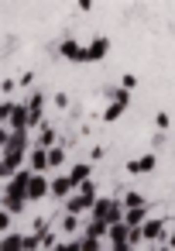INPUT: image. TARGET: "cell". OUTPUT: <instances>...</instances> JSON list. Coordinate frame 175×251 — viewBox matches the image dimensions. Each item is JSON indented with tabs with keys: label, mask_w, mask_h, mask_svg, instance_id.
<instances>
[{
	"label": "cell",
	"mask_w": 175,
	"mask_h": 251,
	"mask_svg": "<svg viewBox=\"0 0 175 251\" xmlns=\"http://www.w3.org/2000/svg\"><path fill=\"white\" fill-rule=\"evenodd\" d=\"M31 179H35V172H18L11 182H7V189H4V210L7 213H21L24 210V196H28V189H31Z\"/></svg>",
	"instance_id": "cell-1"
},
{
	"label": "cell",
	"mask_w": 175,
	"mask_h": 251,
	"mask_svg": "<svg viewBox=\"0 0 175 251\" xmlns=\"http://www.w3.org/2000/svg\"><path fill=\"white\" fill-rule=\"evenodd\" d=\"M93 220L113 227V224H124V210H120L117 200H107V196H103V200H96V206H93Z\"/></svg>",
	"instance_id": "cell-2"
},
{
	"label": "cell",
	"mask_w": 175,
	"mask_h": 251,
	"mask_svg": "<svg viewBox=\"0 0 175 251\" xmlns=\"http://www.w3.org/2000/svg\"><path fill=\"white\" fill-rule=\"evenodd\" d=\"M4 121L14 127V131H24V124L31 121V114H28V107H21V103H4Z\"/></svg>",
	"instance_id": "cell-3"
},
{
	"label": "cell",
	"mask_w": 175,
	"mask_h": 251,
	"mask_svg": "<svg viewBox=\"0 0 175 251\" xmlns=\"http://www.w3.org/2000/svg\"><path fill=\"white\" fill-rule=\"evenodd\" d=\"M86 206H96V189H93V182L79 186V193L69 200V213L76 217V213H79V210H86Z\"/></svg>",
	"instance_id": "cell-4"
},
{
	"label": "cell",
	"mask_w": 175,
	"mask_h": 251,
	"mask_svg": "<svg viewBox=\"0 0 175 251\" xmlns=\"http://www.w3.org/2000/svg\"><path fill=\"white\" fill-rule=\"evenodd\" d=\"M24 145H28V134L24 131H11L7 141H4V155H24Z\"/></svg>",
	"instance_id": "cell-5"
},
{
	"label": "cell",
	"mask_w": 175,
	"mask_h": 251,
	"mask_svg": "<svg viewBox=\"0 0 175 251\" xmlns=\"http://www.w3.org/2000/svg\"><path fill=\"white\" fill-rule=\"evenodd\" d=\"M48 193H52V182H48L45 176H35V179H31V189H28V196H31V200H45Z\"/></svg>",
	"instance_id": "cell-6"
},
{
	"label": "cell",
	"mask_w": 175,
	"mask_h": 251,
	"mask_svg": "<svg viewBox=\"0 0 175 251\" xmlns=\"http://www.w3.org/2000/svg\"><path fill=\"white\" fill-rule=\"evenodd\" d=\"M62 55L72 59V62H83V59H86V49H83L79 42H62Z\"/></svg>",
	"instance_id": "cell-7"
},
{
	"label": "cell",
	"mask_w": 175,
	"mask_h": 251,
	"mask_svg": "<svg viewBox=\"0 0 175 251\" xmlns=\"http://www.w3.org/2000/svg\"><path fill=\"white\" fill-rule=\"evenodd\" d=\"M69 182H72V186H86V182H89V165H86V162L72 165V172H69Z\"/></svg>",
	"instance_id": "cell-8"
},
{
	"label": "cell",
	"mask_w": 175,
	"mask_h": 251,
	"mask_svg": "<svg viewBox=\"0 0 175 251\" xmlns=\"http://www.w3.org/2000/svg\"><path fill=\"white\" fill-rule=\"evenodd\" d=\"M124 224H127L131 230H141V227L148 224V220H144V206H141V210H127V213H124Z\"/></svg>",
	"instance_id": "cell-9"
},
{
	"label": "cell",
	"mask_w": 175,
	"mask_h": 251,
	"mask_svg": "<svg viewBox=\"0 0 175 251\" xmlns=\"http://www.w3.org/2000/svg\"><path fill=\"white\" fill-rule=\"evenodd\" d=\"M107 49H110V42H107V38H96V42L86 49V59H103V55H107Z\"/></svg>",
	"instance_id": "cell-10"
},
{
	"label": "cell",
	"mask_w": 175,
	"mask_h": 251,
	"mask_svg": "<svg viewBox=\"0 0 175 251\" xmlns=\"http://www.w3.org/2000/svg\"><path fill=\"white\" fill-rule=\"evenodd\" d=\"M52 141H55V131H52L48 124H42V131H38V148H42V151H45V148L52 151Z\"/></svg>",
	"instance_id": "cell-11"
},
{
	"label": "cell",
	"mask_w": 175,
	"mask_h": 251,
	"mask_svg": "<svg viewBox=\"0 0 175 251\" xmlns=\"http://www.w3.org/2000/svg\"><path fill=\"white\" fill-rule=\"evenodd\" d=\"M42 169H48V151L35 148L31 151V172H42Z\"/></svg>",
	"instance_id": "cell-12"
},
{
	"label": "cell",
	"mask_w": 175,
	"mask_h": 251,
	"mask_svg": "<svg viewBox=\"0 0 175 251\" xmlns=\"http://www.w3.org/2000/svg\"><path fill=\"white\" fill-rule=\"evenodd\" d=\"M4 251H24V237L21 234H4Z\"/></svg>",
	"instance_id": "cell-13"
},
{
	"label": "cell",
	"mask_w": 175,
	"mask_h": 251,
	"mask_svg": "<svg viewBox=\"0 0 175 251\" xmlns=\"http://www.w3.org/2000/svg\"><path fill=\"white\" fill-rule=\"evenodd\" d=\"M69 189H76V186L69 182V176H62V179L52 182V196H69Z\"/></svg>",
	"instance_id": "cell-14"
},
{
	"label": "cell",
	"mask_w": 175,
	"mask_h": 251,
	"mask_svg": "<svg viewBox=\"0 0 175 251\" xmlns=\"http://www.w3.org/2000/svg\"><path fill=\"white\" fill-rule=\"evenodd\" d=\"M42 103H45V97H42V93H35V97H31V103H28V114H31V124H35V121L42 117Z\"/></svg>",
	"instance_id": "cell-15"
},
{
	"label": "cell",
	"mask_w": 175,
	"mask_h": 251,
	"mask_svg": "<svg viewBox=\"0 0 175 251\" xmlns=\"http://www.w3.org/2000/svg\"><path fill=\"white\" fill-rule=\"evenodd\" d=\"M127 169H131V172H148V169H154V155H144V158H137V162H131Z\"/></svg>",
	"instance_id": "cell-16"
},
{
	"label": "cell",
	"mask_w": 175,
	"mask_h": 251,
	"mask_svg": "<svg viewBox=\"0 0 175 251\" xmlns=\"http://www.w3.org/2000/svg\"><path fill=\"white\" fill-rule=\"evenodd\" d=\"M161 230H165V224H161V220H148V224L141 227V234H144V237H161Z\"/></svg>",
	"instance_id": "cell-17"
},
{
	"label": "cell",
	"mask_w": 175,
	"mask_h": 251,
	"mask_svg": "<svg viewBox=\"0 0 175 251\" xmlns=\"http://www.w3.org/2000/svg\"><path fill=\"white\" fill-rule=\"evenodd\" d=\"M79 248H83V251H100V237H89V234H86V237L79 241Z\"/></svg>",
	"instance_id": "cell-18"
},
{
	"label": "cell",
	"mask_w": 175,
	"mask_h": 251,
	"mask_svg": "<svg viewBox=\"0 0 175 251\" xmlns=\"http://www.w3.org/2000/svg\"><path fill=\"white\" fill-rule=\"evenodd\" d=\"M124 110H127V107H124V103H110V110H107V114H103V117H107V121H117V117H120V114H124Z\"/></svg>",
	"instance_id": "cell-19"
},
{
	"label": "cell",
	"mask_w": 175,
	"mask_h": 251,
	"mask_svg": "<svg viewBox=\"0 0 175 251\" xmlns=\"http://www.w3.org/2000/svg\"><path fill=\"white\" fill-rule=\"evenodd\" d=\"M38 248H42V237L38 234H28L24 237V251H38Z\"/></svg>",
	"instance_id": "cell-20"
},
{
	"label": "cell",
	"mask_w": 175,
	"mask_h": 251,
	"mask_svg": "<svg viewBox=\"0 0 175 251\" xmlns=\"http://www.w3.org/2000/svg\"><path fill=\"white\" fill-rule=\"evenodd\" d=\"M62 158H66L62 148H52V151H48V165H62Z\"/></svg>",
	"instance_id": "cell-21"
},
{
	"label": "cell",
	"mask_w": 175,
	"mask_h": 251,
	"mask_svg": "<svg viewBox=\"0 0 175 251\" xmlns=\"http://www.w3.org/2000/svg\"><path fill=\"white\" fill-rule=\"evenodd\" d=\"M55 251H83V248H79V241H62V244H55Z\"/></svg>",
	"instance_id": "cell-22"
},
{
	"label": "cell",
	"mask_w": 175,
	"mask_h": 251,
	"mask_svg": "<svg viewBox=\"0 0 175 251\" xmlns=\"http://www.w3.org/2000/svg\"><path fill=\"white\" fill-rule=\"evenodd\" d=\"M62 230H69V234L76 230V217H72V213H66V220H62Z\"/></svg>",
	"instance_id": "cell-23"
},
{
	"label": "cell",
	"mask_w": 175,
	"mask_h": 251,
	"mask_svg": "<svg viewBox=\"0 0 175 251\" xmlns=\"http://www.w3.org/2000/svg\"><path fill=\"white\" fill-rule=\"evenodd\" d=\"M38 237H42V248H52V244H55V234H52V230H45V234H38Z\"/></svg>",
	"instance_id": "cell-24"
},
{
	"label": "cell",
	"mask_w": 175,
	"mask_h": 251,
	"mask_svg": "<svg viewBox=\"0 0 175 251\" xmlns=\"http://www.w3.org/2000/svg\"><path fill=\"white\" fill-rule=\"evenodd\" d=\"M172 248H175V234H172Z\"/></svg>",
	"instance_id": "cell-25"
},
{
	"label": "cell",
	"mask_w": 175,
	"mask_h": 251,
	"mask_svg": "<svg viewBox=\"0 0 175 251\" xmlns=\"http://www.w3.org/2000/svg\"><path fill=\"white\" fill-rule=\"evenodd\" d=\"M161 251H168V248H161Z\"/></svg>",
	"instance_id": "cell-26"
},
{
	"label": "cell",
	"mask_w": 175,
	"mask_h": 251,
	"mask_svg": "<svg viewBox=\"0 0 175 251\" xmlns=\"http://www.w3.org/2000/svg\"><path fill=\"white\" fill-rule=\"evenodd\" d=\"M110 251H113V248H110Z\"/></svg>",
	"instance_id": "cell-27"
}]
</instances>
